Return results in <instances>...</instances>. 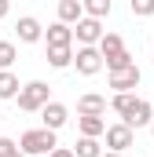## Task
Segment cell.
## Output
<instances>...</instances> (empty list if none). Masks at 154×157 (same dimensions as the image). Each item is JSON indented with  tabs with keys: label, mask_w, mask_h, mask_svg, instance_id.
<instances>
[{
	"label": "cell",
	"mask_w": 154,
	"mask_h": 157,
	"mask_svg": "<svg viewBox=\"0 0 154 157\" xmlns=\"http://www.w3.org/2000/svg\"><path fill=\"white\" fill-rule=\"evenodd\" d=\"M59 143H55V132L51 128H30V132H22V139H18V150L26 157H48L51 150H55Z\"/></svg>",
	"instance_id": "cell-1"
},
{
	"label": "cell",
	"mask_w": 154,
	"mask_h": 157,
	"mask_svg": "<svg viewBox=\"0 0 154 157\" xmlns=\"http://www.w3.org/2000/svg\"><path fill=\"white\" fill-rule=\"evenodd\" d=\"M18 110H26V113H37L44 102H51V88L44 84V80H30V84H22L18 88Z\"/></svg>",
	"instance_id": "cell-2"
},
{
	"label": "cell",
	"mask_w": 154,
	"mask_h": 157,
	"mask_svg": "<svg viewBox=\"0 0 154 157\" xmlns=\"http://www.w3.org/2000/svg\"><path fill=\"white\" fill-rule=\"evenodd\" d=\"M70 66H77V73H81V77H95V73L103 70V55H99V48H95V44H81Z\"/></svg>",
	"instance_id": "cell-3"
},
{
	"label": "cell",
	"mask_w": 154,
	"mask_h": 157,
	"mask_svg": "<svg viewBox=\"0 0 154 157\" xmlns=\"http://www.w3.org/2000/svg\"><path fill=\"white\" fill-rule=\"evenodd\" d=\"M107 29H103V22L99 18H88V15H81L74 22V37H77V44H99V37H103Z\"/></svg>",
	"instance_id": "cell-4"
},
{
	"label": "cell",
	"mask_w": 154,
	"mask_h": 157,
	"mask_svg": "<svg viewBox=\"0 0 154 157\" xmlns=\"http://www.w3.org/2000/svg\"><path fill=\"white\" fill-rule=\"evenodd\" d=\"M110 88L114 91H136L140 88V66H121V70H110Z\"/></svg>",
	"instance_id": "cell-5"
},
{
	"label": "cell",
	"mask_w": 154,
	"mask_h": 157,
	"mask_svg": "<svg viewBox=\"0 0 154 157\" xmlns=\"http://www.w3.org/2000/svg\"><path fill=\"white\" fill-rule=\"evenodd\" d=\"M103 135H107V146H110L114 154H125V150L136 143V135H132V128H128V124H110Z\"/></svg>",
	"instance_id": "cell-6"
},
{
	"label": "cell",
	"mask_w": 154,
	"mask_h": 157,
	"mask_svg": "<svg viewBox=\"0 0 154 157\" xmlns=\"http://www.w3.org/2000/svg\"><path fill=\"white\" fill-rule=\"evenodd\" d=\"M37 113H40V121H44V128H51V132H59V128L70 121V110H66L63 102H55V99H51V102H44Z\"/></svg>",
	"instance_id": "cell-7"
},
{
	"label": "cell",
	"mask_w": 154,
	"mask_h": 157,
	"mask_svg": "<svg viewBox=\"0 0 154 157\" xmlns=\"http://www.w3.org/2000/svg\"><path fill=\"white\" fill-rule=\"evenodd\" d=\"M151 117H154V106H151V102H143V99H136V102H132V110L121 117V124H128V128L136 132V128H147Z\"/></svg>",
	"instance_id": "cell-8"
},
{
	"label": "cell",
	"mask_w": 154,
	"mask_h": 157,
	"mask_svg": "<svg viewBox=\"0 0 154 157\" xmlns=\"http://www.w3.org/2000/svg\"><path fill=\"white\" fill-rule=\"evenodd\" d=\"M15 33H18L22 44H37V40H44V26H40L33 15H22V18L15 22Z\"/></svg>",
	"instance_id": "cell-9"
},
{
	"label": "cell",
	"mask_w": 154,
	"mask_h": 157,
	"mask_svg": "<svg viewBox=\"0 0 154 157\" xmlns=\"http://www.w3.org/2000/svg\"><path fill=\"white\" fill-rule=\"evenodd\" d=\"M44 40H48V48H70V44H74V29H70L66 22H51V26L44 29Z\"/></svg>",
	"instance_id": "cell-10"
},
{
	"label": "cell",
	"mask_w": 154,
	"mask_h": 157,
	"mask_svg": "<svg viewBox=\"0 0 154 157\" xmlns=\"http://www.w3.org/2000/svg\"><path fill=\"white\" fill-rule=\"evenodd\" d=\"M77 128H81V135L99 139V135L107 132V121H103V113H81V117H77Z\"/></svg>",
	"instance_id": "cell-11"
},
{
	"label": "cell",
	"mask_w": 154,
	"mask_h": 157,
	"mask_svg": "<svg viewBox=\"0 0 154 157\" xmlns=\"http://www.w3.org/2000/svg\"><path fill=\"white\" fill-rule=\"evenodd\" d=\"M77 113H107V95H95V91L81 95L77 99Z\"/></svg>",
	"instance_id": "cell-12"
},
{
	"label": "cell",
	"mask_w": 154,
	"mask_h": 157,
	"mask_svg": "<svg viewBox=\"0 0 154 157\" xmlns=\"http://www.w3.org/2000/svg\"><path fill=\"white\" fill-rule=\"evenodd\" d=\"M84 15V7H81V0H59V22H66V26H74L77 18Z\"/></svg>",
	"instance_id": "cell-13"
},
{
	"label": "cell",
	"mask_w": 154,
	"mask_h": 157,
	"mask_svg": "<svg viewBox=\"0 0 154 157\" xmlns=\"http://www.w3.org/2000/svg\"><path fill=\"white\" fill-rule=\"evenodd\" d=\"M81 7H84V15H88V18H99V22H103V18L110 15L114 0H81Z\"/></svg>",
	"instance_id": "cell-14"
},
{
	"label": "cell",
	"mask_w": 154,
	"mask_h": 157,
	"mask_svg": "<svg viewBox=\"0 0 154 157\" xmlns=\"http://www.w3.org/2000/svg\"><path fill=\"white\" fill-rule=\"evenodd\" d=\"M103 154V146H99V139H92V135H81L74 146V157H99Z\"/></svg>",
	"instance_id": "cell-15"
},
{
	"label": "cell",
	"mask_w": 154,
	"mask_h": 157,
	"mask_svg": "<svg viewBox=\"0 0 154 157\" xmlns=\"http://www.w3.org/2000/svg\"><path fill=\"white\" fill-rule=\"evenodd\" d=\"M74 62V51L70 48H48V66L51 70H66Z\"/></svg>",
	"instance_id": "cell-16"
},
{
	"label": "cell",
	"mask_w": 154,
	"mask_h": 157,
	"mask_svg": "<svg viewBox=\"0 0 154 157\" xmlns=\"http://www.w3.org/2000/svg\"><path fill=\"white\" fill-rule=\"evenodd\" d=\"M18 88H22V84H18V77H15L11 70H0V99H15Z\"/></svg>",
	"instance_id": "cell-17"
},
{
	"label": "cell",
	"mask_w": 154,
	"mask_h": 157,
	"mask_svg": "<svg viewBox=\"0 0 154 157\" xmlns=\"http://www.w3.org/2000/svg\"><path fill=\"white\" fill-rule=\"evenodd\" d=\"M132 102H136V95H132V91H114V99H110V110L125 117V113L132 110Z\"/></svg>",
	"instance_id": "cell-18"
},
{
	"label": "cell",
	"mask_w": 154,
	"mask_h": 157,
	"mask_svg": "<svg viewBox=\"0 0 154 157\" xmlns=\"http://www.w3.org/2000/svg\"><path fill=\"white\" fill-rule=\"evenodd\" d=\"M15 59H18L15 44H11V40H0V70H11V66H15Z\"/></svg>",
	"instance_id": "cell-19"
},
{
	"label": "cell",
	"mask_w": 154,
	"mask_h": 157,
	"mask_svg": "<svg viewBox=\"0 0 154 157\" xmlns=\"http://www.w3.org/2000/svg\"><path fill=\"white\" fill-rule=\"evenodd\" d=\"M128 7H132V15H140V18H151L154 15V0H128Z\"/></svg>",
	"instance_id": "cell-20"
},
{
	"label": "cell",
	"mask_w": 154,
	"mask_h": 157,
	"mask_svg": "<svg viewBox=\"0 0 154 157\" xmlns=\"http://www.w3.org/2000/svg\"><path fill=\"white\" fill-rule=\"evenodd\" d=\"M15 150H18V143H15V139H7V135H0V157H11Z\"/></svg>",
	"instance_id": "cell-21"
},
{
	"label": "cell",
	"mask_w": 154,
	"mask_h": 157,
	"mask_svg": "<svg viewBox=\"0 0 154 157\" xmlns=\"http://www.w3.org/2000/svg\"><path fill=\"white\" fill-rule=\"evenodd\" d=\"M48 157H74V150H66V146H55Z\"/></svg>",
	"instance_id": "cell-22"
},
{
	"label": "cell",
	"mask_w": 154,
	"mask_h": 157,
	"mask_svg": "<svg viewBox=\"0 0 154 157\" xmlns=\"http://www.w3.org/2000/svg\"><path fill=\"white\" fill-rule=\"evenodd\" d=\"M7 7H11V0H0V22L7 18Z\"/></svg>",
	"instance_id": "cell-23"
},
{
	"label": "cell",
	"mask_w": 154,
	"mask_h": 157,
	"mask_svg": "<svg viewBox=\"0 0 154 157\" xmlns=\"http://www.w3.org/2000/svg\"><path fill=\"white\" fill-rule=\"evenodd\" d=\"M99 157H125V154H114V150H107V154H99Z\"/></svg>",
	"instance_id": "cell-24"
},
{
	"label": "cell",
	"mask_w": 154,
	"mask_h": 157,
	"mask_svg": "<svg viewBox=\"0 0 154 157\" xmlns=\"http://www.w3.org/2000/svg\"><path fill=\"white\" fill-rule=\"evenodd\" d=\"M11 157H26V154H22V150H15V154H11Z\"/></svg>",
	"instance_id": "cell-25"
},
{
	"label": "cell",
	"mask_w": 154,
	"mask_h": 157,
	"mask_svg": "<svg viewBox=\"0 0 154 157\" xmlns=\"http://www.w3.org/2000/svg\"><path fill=\"white\" fill-rule=\"evenodd\" d=\"M147 128H151V135H154V117H151V124H147Z\"/></svg>",
	"instance_id": "cell-26"
},
{
	"label": "cell",
	"mask_w": 154,
	"mask_h": 157,
	"mask_svg": "<svg viewBox=\"0 0 154 157\" xmlns=\"http://www.w3.org/2000/svg\"><path fill=\"white\" fill-rule=\"evenodd\" d=\"M151 106H154V99H151Z\"/></svg>",
	"instance_id": "cell-27"
}]
</instances>
